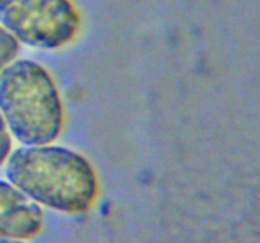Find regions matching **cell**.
I'll use <instances>...</instances> for the list:
<instances>
[{
    "mask_svg": "<svg viewBox=\"0 0 260 243\" xmlns=\"http://www.w3.org/2000/svg\"><path fill=\"white\" fill-rule=\"evenodd\" d=\"M0 243H27L25 239H8V238H0Z\"/></svg>",
    "mask_w": 260,
    "mask_h": 243,
    "instance_id": "52a82bcc",
    "label": "cell"
},
{
    "mask_svg": "<svg viewBox=\"0 0 260 243\" xmlns=\"http://www.w3.org/2000/svg\"><path fill=\"white\" fill-rule=\"evenodd\" d=\"M0 25L22 45L52 51L75 39L81 14L73 0H0Z\"/></svg>",
    "mask_w": 260,
    "mask_h": 243,
    "instance_id": "3957f363",
    "label": "cell"
},
{
    "mask_svg": "<svg viewBox=\"0 0 260 243\" xmlns=\"http://www.w3.org/2000/svg\"><path fill=\"white\" fill-rule=\"evenodd\" d=\"M0 113L22 146L52 143L65 124L60 90L50 71L28 58L0 72Z\"/></svg>",
    "mask_w": 260,
    "mask_h": 243,
    "instance_id": "7a4b0ae2",
    "label": "cell"
},
{
    "mask_svg": "<svg viewBox=\"0 0 260 243\" xmlns=\"http://www.w3.org/2000/svg\"><path fill=\"white\" fill-rule=\"evenodd\" d=\"M5 176L36 204L65 214L86 213L99 195V180L90 161L57 144L15 148L7 159Z\"/></svg>",
    "mask_w": 260,
    "mask_h": 243,
    "instance_id": "6da1fadb",
    "label": "cell"
},
{
    "mask_svg": "<svg viewBox=\"0 0 260 243\" xmlns=\"http://www.w3.org/2000/svg\"><path fill=\"white\" fill-rule=\"evenodd\" d=\"M20 43L0 25V72L17 58Z\"/></svg>",
    "mask_w": 260,
    "mask_h": 243,
    "instance_id": "5b68a950",
    "label": "cell"
},
{
    "mask_svg": "<svg viewBox=\"0 0 260 243\" xmlns=\"http://www.w3.org/2000/svg\"><path fill=\"white\" fill-rule=\"evenodd\" d=\"M42 228V208L12 182L0 180V238L27 240Z\"/></svg>",
    "mask_w": 260,
    "mask_h": 243,
    "instance_id": "277c9868",
    "label": "cell"
},
{
    "mask_svg": "<svg viewBox=\"0 0 260 243\" xmlns=\"http://www.w3.org/2000/svg\"><path fill=\"white\" fill-rule=\"evenodd\" d=\"M10 152H12V134L0 113V166L7 162Z\"/></svg>",
    "mask_w": 260,
    "mask_h": 243,
    "instance_id": "8992f818",
    "label": "cell"
}]
</instances>
